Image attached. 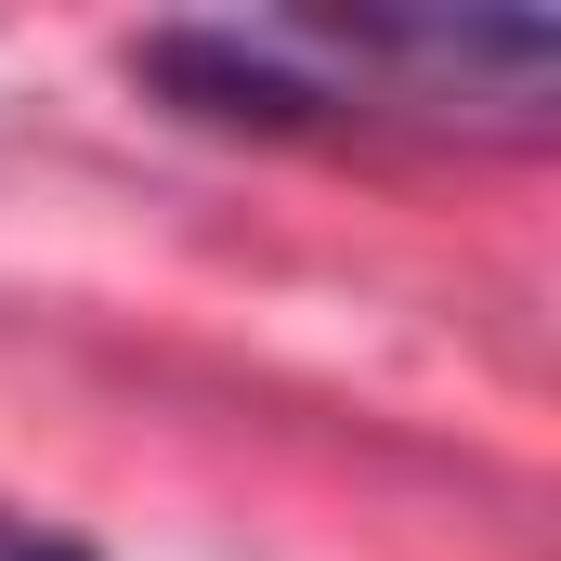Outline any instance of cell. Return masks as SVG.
Here are the masks:
<instances>
[{
  "label": "cell",
  "instance_id": "6da1fadb",
  "mask_svg": "<svg viewBox=\"0 0 561 561\" xmlns=\"http://www.w3.org/2000/svg\"><path fill=\"white\" fill-rule=\"evenodd\" d=\"M144 92L170 105V118H196V131H327L340 118V79L287 39V26H157L131 53Z\"/></svg>",
  "mask_w": 561,
  "mask_h": 561
},
{
  "label": "cell",
  "instance_id": "7a4b0ae2",
  "mask_svg": "<svg viewBox=\"0 0 561 561\" xmlns=\"http://www.w3.org/2000/svg\"><path fill=\"white\" fill-rule=\"evenodd\" d=\"M300 53H353V66H405L431 92H483V105H536L561 79V39L536 13H313V26H287Z\"/></svg>",
  "mask_w": 561,
  "mask_h": 561
},
{
  "label": "cell",
  "instance_id": "3957f363",
  "mask_svg": "<svg viewBox=\"0 0 561 561\" xmlns=\"http://www.w3.org/2000/svg\"><path fill=\"white\" fill-rule=\"evenodd\" d=\"M0 561H92V549H66V536H26V523H0Z\"/></svg>",
  "mask_w": 561,
  "mask_h": 561
}]
</instances>
